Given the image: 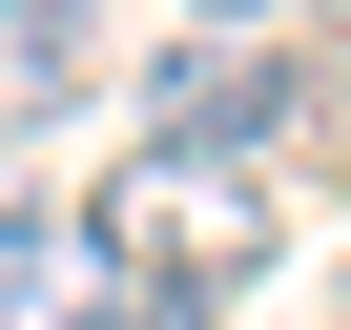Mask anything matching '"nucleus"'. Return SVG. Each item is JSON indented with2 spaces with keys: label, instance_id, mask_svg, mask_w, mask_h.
<instances>
[{
  "label": "nucleus",
  "instance_id": "f257e3e1",
  "mask_svg": "<svg viewBox=\"0 0 351 330\" xmlns=\"http://www.w3.org/2000/svg\"><path fill=\"white\" fill-rule=\"evenodd\" d=\"M83 248L124 289H165V309H228V289H269L289 186H269V165H207V144H124L104 186H83Z\"/></svg>",
  "mask_w": 351,
  "mask_h": 330
},
{
  "label": "nucleus",
  "instance_id": "f03ea898",
  "mask_svg": "<svg viewBox=\"0 0 351 330\" xmlns=\"http://www.w3.org/2000/svg\"><path fill=\"white\" fill-rule=\"evenodd\" d=\"M145 144H207V165H269V144H310L330 165V83L289 62V42H186L145 83Z\"/></svg>",
  "mask_w": 351,
  "mask_h": 330
},
{
  "label": "nucleus",
  "instance_id": "7ed1b4c3",
  "mask_svg": "<svg viewBox=\"0 0 351 330\" xmlns=\"http://www.w3.org/2000/svg\"><path fill=\"white\" fill-rule=\"evenodd\" d=\"M0 330H62V207L0 186Z\"/></svg>",
  "mask_w": 351,
  "mask_h": 330
},
{
  "label": "nucleus",
  "instance_id": "20e7f679",
  "mask_svg": "<svg viewBox=\"0 0 351 330\" xmlns=\"http://www.w3.org/2000/svg\"><path fill=\"white\" fill-rule=\"evenodd\" d=\"M62 330H228V309H165V289H83Z\"/></svg>",
  "mask_w": 351,
  "mask_h": 330
},
{
  "label": "nucleus",
  "instance_id": "39448f33",
  "mask_svg": "<svg viewBox=\"0 0 351 330\" xmlns=\"http://www.w3.org/2000/svg\"><path fill=\"white\" fill-rule=\"evenodd\" d=\"M186 21H207V42H269V21H310V0H186Z\"/></svg>",
  "mask_w": 351,
  "mask_h": 330
},
{
  "label": "nucleus",
  "instance_id": "423d86ee",
  "mask_svg": "<svg viewBox=\"0 0 351 330\" xmlns=\"http://www.w3.org/2000/svg\"><path fill=\"white\" fill-rule=\"evenodd\" d=\"M310 21H330V42H351V0H310Z\"/></svg>",
  "mask_w": 351,
  "mask_h": 330
},
{
  "label": "nucleus",
  "instance_id": "0eeeda50",
  "mask_svg": "<svg viewBox=\"0 0 351 330\" xmlns=\"http://www.w3.org/2000/svg\"><path fill=\"white\" fill-rule=\"evenodd\" d=\"M0 42H21V0H0Z\"/></svg>",
  "mask_w": 351,
  "mask_h": 330
}]
</instances>
